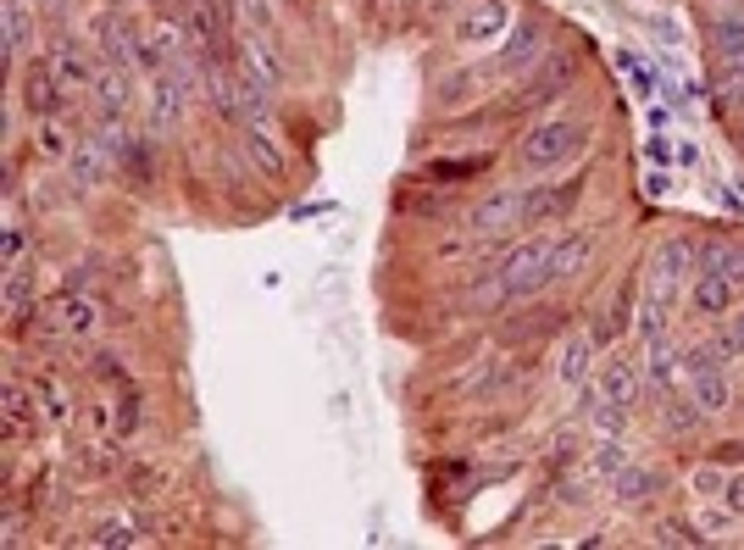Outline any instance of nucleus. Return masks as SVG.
I'll list each match as a JSON object with an SVG mask.
<instances>
[{
    "mask_svg": "<svg viewBox=\"0 0 744 550\" xmlns=\"http://www.w3.org/2000/svg\"><path fill=\"white\" fill-rule=\"evenodd\" d=\"M578 145H584V128H578V122H539V128L522 134V145H517V167H528V173H550V167H561L567 156H578Z\"/></svg>",
    "mask_w": 744,
    "mask_h": 550,
    "instance_id": "1",
    "label": "nucleus"
},
{
    "mask_svg": "<svg viewBox=\"0 0 744 550\" xmlns=\"http://www.w3.org/2000/svg\"><path fill=\"white\" fill-rule=\"evenodd\" d=\"M545 284H550V239H522L500 262V289H506V301H517V295H533Z\"/></svg>",
    "mask_w": 744,
    "mask_h": 550,
    "instance_id": "2",
    "label": "nucleus"
},
{
    "mask_svg": "<svg viewBox=\"0 0 744 550\" xmlns=\"http://www.w3.org/2000/svg\"><path fill=\"white\" fill-rule=\"evenodd\" d=\"M517 223H522V189H517V184L483 195V200L472 206V217H467V228H472L478 239H500V234H511Z\"/></svg>",
    "mask_w": 744,
    "mask_h": 550,
    "instance_id": "3",
    "label": "nucleus"
},
{
    "mask_svg": "<svg viewBox=\"0 0 744 550\" xmlns=\"http://www.w3.org/2000/svg\"><path fill=\"white\" fill-rule=\"evenodd\" d=\"M584 184H528L522 189V223H567Z\"/></svg>",
    "mask_w": 744,
    "mask_h": 550,
    "instance_id": "4",
    "label": "nucleus"
},
{
    "mask_svg": "<svg viewBox=\"0 0 744 550\" xmlns=\"http://www.w3.org/2000/svg\"><path fill=\"white\" fill-rule=\"evenodd\" d=\"M595 251H600V228H572V234L550 239V284H561V278L584 273Z\"/></svg>",
    "mask_w": 744,
    "mask_h": 550,
    "instance_id": "5",
    "label": "nucleus"
},
{
    "mask_svg": "<svg viewBox=\"0 0 744 550\" xmlns=\"http://www.w3.org/2000/svg\"><path fill=\"white\" fill-rule=\"evenodd\" d=\"M734 289H740L734 278H723V273L701 267V273H695V284H689V301H695V312H701V317H728Z\"/></svg>",
    "mask_w": 744,
    "mask_h": 550,
    "instance_id": "6",
    "label": "nucleus"
},
{
    "mask_svg": "<svg viewBox=\"0 0 744 550\" xmlns=\"http://www.w3.org/2000/svg\"><path fill=\"white\" fill-rule=\"evenodd\" d=\"M695 251L684 245V239H667L662 251H656V262H650V301H667L673 289H678V278H684V262H689Z\"/></svg>",
    "mask_w": 744,
    "mask_h": 550,
    "instance_id": "7",
    "label": "nucleus"
},
{
    "mask_svg": "<svg viewBox=\"0 0 744 550\" xmlns=\"http://www.w3.org/2000/svg\"><path fill=\"white\" fill-rule=\"evenodd\" d=\"M245 78L256 84H284V56L273 50V39H245Z\"/></svg>",
    "mask_w": 744,
    "mask_h": 550,
    "instance_id": "8",
    "label": "nucleus"
},
{
    "mask_svg": "<svg viewBox=\"0 0 744 550\" xmlns=\"http://www.w3.org/2000/svg\"><path fill=\"white\" fill-rule=\"evenodd\" d=\"M689 401H695V412L717 418V412H728L734 390H728V379H723V373H689Z\"/></svg>",
    "mask_w": 744,
    "mask_h": 550,
    "instance_id": "9",
    "label": "nucleus"
},
{
    "mask_svg": "<svg viewBox=\"0 0 744 550\" xmlns=\"http://www.w3.org/2000/svg\"><path fill=\"white\" fill-rule=\"evenodd\" d=\"M50 67H56L61 84H89V78H95V67H89V56H84L78 39H61V45L50 50Z\"/></svg>",
    "mask_w": 744,
    "mask_h": 550,
    "instance_id": "10",
    "label": "nucleus"
},
{
    "mask_svg": "<svg viewBox=\"0 0 744 550\" xmlns=\"http://www.w3.org/2000/svg\"><path fill=\"white\" fill-rule=\"evenodd\" d=\"M600 395L617 401V406H634V401H639V379H634V367L611 356V362L600 367Z\"/></svg>",
    "mask_w": 744,
    "mask_h": 550,
    "instance_id": "11",
    "label": "nucleus"
},
{
    "mask_svg": "<svg viewBox=\"0 0 744 550\" xmlns=\"http://www.w3.org/2000/svg\"><path fill=\"white\" fill-rule=\"evenodd\" d=\"M22 100L33 106V117H50L61 106V89L50 78V67H28V84H22Z\"/></svg>",
    "mask_w": 744,
    "mask_h": 550,
    "instance_id": "12",
    "label": "nucleus"
},
{
    "mask_svg": "<svg viewBox=\"0 0 744 550\" xmlns=\"http://www.w3.org/2000/svg\"><path fill=\"white\" fill-rule=\"evenodd\" d=\"M539 33H545L539 22H522V28H511V45L500 50V67H506V72H517V67H528V61L539 56Z\"/></svg>",
    "mask_w": 744,
    "mask_h": 550,
    "instance_id": "13",
    "label": "nucleus"
},
{
    "mask_svg": "<svg viewBox=\"0 0 744 550\" xmlns=\"http://www.w3.org/2000/svg\"><path fill=\"white\" fill-rule=\"evenodd\" d=\"M100 39H106V56H111L117 67H128V61H134V28H128L117 11H106V17H100Z\"/></svg>",
    "mask_w": 744,
    "mask_h": 550,
    "instance_id": "14",
    "label": "nucleus"
},
{
    "mask_svg": "<svg viewBox=\"0 0 744 550\" xmlns=\"http://www.w3.org/2000/svg\"><path fill=\"white\" fill-rule=\"evenodd\" d=\"M100 84V106H106V117H117L128 100H134V84H128V67H111V72H100L95 78Z\"/></svg>",
    "mask_w": 744,
    "mask_h": 550,
    "instance_id": "15",
    "label": "nucleus"
},
{
    "mask_svg": "<svg viewBox=\"0 0 744 550\" xmlns=\"http://www.w3.org/2000/svg\"><path fill=\"white\" fill-rule=\"evenodd\" d=\"M245 150L262 161V173H267V178H284V150H278V145L256 128V122H245Z\"/></svg>",
    "mask_w": 744,
    "mask_h": 550,
    "instance_id": "16",
    "label": "nucleus"
},
{
    "mask_svg": "<svg viewBox=\"0 0 744 550\" xmlns=\"http://www.w3.org/2000/svg\"><path fill=\"white\" fill-rule=\"evenodd\" d=\"M695 262H706L712 273H723V278L744 284V251H734V245H701V256H695Z\"/></svg>",
    "mask_w": 744,
    "mask_h": 550,
    "instance_id": "17",
    "label": "nucleus"
},
{
    "mask_svg": "<svg viewBox=\"0 0 744 550\" xmlns=\"http://www.w3.org/2000/svg\"><path fill=\"white\" fill-rule=\"evenodd\" d=\"M500 22H506V6H500V0H489L483 11H467V17H461V39H478V45H483Z\"/></svg>",
    "mask_w": 744,
    "mask_h": 550,
    "instance_id": "18",
    "label": "nucleus"
},
{
    "mask_svg": "<svg viewBox=\"0 0 744 550\" xmlns=\"http://www.w3.org/2000/svg\"><path fill=\"white\" fill-rule=\"evenodd\" d=\"M556 373H561V384H578L589 373V340H567L556 356Z\"/></svg>",
    "mask_w": 744,
    "mask_h": 550,
    "instance_id": "19",
    "label": "nucleus"
},
{
    "mask_svg": "<svg viewBox=\"0 0 744 550\" xmlns=\"http://www.w3.org/2000/svg\"><path fill=\"white\" fill-rule=\"evenodd\" d=\"M61 328H67V334H89V328H95V312H89V301L67 295V301H61Z\"/></svg>",
    "mask_w": 744,
    "mask_h": 550,
    "instance_id": "20",
    "label": "nucleus"
},
{
    "mask_svg": "<svg viewBox=\"0 0 744 550\" xmlns=\"http://www.w3.org/2000/svg\"><path fill=\"white\" fill-rule=\"evenodd\" d=\"M467 173H483V156L478 161H433L428 167V178H444V184H461Z\"/></svg>",
    "mask_w": 744,
    "mask_h": 550,
    "instance_id": "21",
    "label": "nucleus"
},
{
    "mask_svg": "<svg viewBox=\"0 0 744 550\" xmlns=\"http://www.w3.org/2000/svg\"><path fill=\"white\" fill-rule=\"evenodd\" d=\"M650 490H662V479H650V473H628V479L617 484V495H623V501H645Z\"/></svg>",
    "mask_w": 744,
    "mask_h": 550,
    "instance_id": "22",
    "label": "nucleus"
},
{
    "mask_svg": "<svg viewBox=\"0 0 744 550\" xmlns=\"http://www.w3.org/2000/svg\"><path fill=\"white\" fill-rule=\"evenodd\" d=\"M134 423H139V395H134V390H123V395H117V429L128 434Z\"/></svg>",
    "mask_w": 744,
    "mask_h": 550,
    "instance_id": "23",
    "label": "nucleus"
},
{
    "mask_svg": "<svg viewBox=\"0 0 744 550\" xmlns=\"http://www.w3.org/2000/svg\"><path fill=\"white\" fill-rule=\"evenodd\" d=\"M17 267H22V228L6 223V273H17Z\"/></svg>",
    "mask_w": 744,
    "mask_h": 550,
    "instance_id": "24",
    "label": "nucleus"
},
{
    "mask_svg": "<svg viewBox=\"0 0 744 550\" xmlns=\"http://www.w3.org/2000/svg\"><path fill=\"white\" fill-rule=\"evenodd\" d=\"M723 501H728V512H734V518H744V473L723 479Z\"/></svg>",
    "mask_w": 744,
    "mask_h": 550,
    "instance_id": "25",
    "label": "nucleus"
},
{
    "mask_svg": "<svg viewBox=\"0 0 744 550\" xmlns=\"http://www.w3.org/2000/svg\"><path fill=\"white\" fill-rule=\"evenodd\" d=\"M39 150H45V156H67V139H61V128H56V122H45V128H39Z\"/></svg>",
    "mask_w": 744,
    "mask_h": 550,
    "instance_id": "26",
    "label": "nucleus"
},
{
    "mask_svg": "<svg viewBox=\"0 0 744 550\" xmlns=\"http://www.w3.org/2000/svg\"><path fill=\"white\" fill-rule=\"evenodd\" d=\"M723 345H728V351H744V312H728V323H723Z\"/></svg>",
    "mask_w": 744,
    "mask_h": 550,
    "instance_id": "27",
    "label": "nucleus"
},
{
    "mask_svg": "<svg viewBox=\"0 0 744 550\" xmlns=\"http://www.w3.org/2000/svg\"><path fill=\"white\" fill-rule=\"evenodd\" d=\"M689 484H695V495H717V490H723V473H717V468H701Z\"/></svg>",
    "mask_w": 744,
    "mask_h": 550,
    "instance_id": "28",
    "label": "nucleus"
},
{
    "mask_svg": "<svg viewBox=\"0 0 744 550\" xmlns=\"http://www.w3.org/2000/svg\"><path fill=\"white\" fill-rule=\"evenodd\" d=\"M89 540H95V546H128L134 534H128V523H123V529H117V523H106V529H100V534H89Z\"/></svg>",
    "mask_w": 744,
    "mask_h": 550,
    "instance_id": "29",
    "label": "nucleus"
},
{
    "mask_svg": "<svg viewBox=\"0 0 744 550\" xmlns=\"http://www.w3.org/2000/svg\"><path fill=\"white\" fill-rule=\"evenodd\" d=\"M695 540H701V534H684L678 523H667V529H662V546H695Z\"/></svg>",
    "mask_w": 744,
    "mask_h": 550,
    "instance_id": "30",
    "label": "nucleus"
},
{
    "mask_svg": "<svg viewBox=\"0 0 744 550\" xmlns=\"http://www.w3.org/2000/svg\"><path fill=\"white\" fill-rule=\"evenodd\" d=\"M212 6H217V11H228V0H212Z\"/></svg>",
    "mask_w": 744,
    "mask_h": 550,
    "instance_id": "31",
    "label": "nucleus"
}]
</instances>
